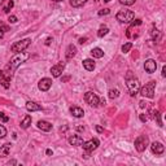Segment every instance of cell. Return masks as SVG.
<instances>
[{
    "instance_id": "6da1fadb",
    "label": "cell",
    "mask_w": 166,
    "mask_h": 166,
    "mask_svg": "<svg viewBox=\"0 0 166 166\" xmlns=\"http://www.w3.org/2000/svg\"><path fill=\"white\" fill-rule=\"evenodd\" d=\"M30 57V55L27 52H18V53H16L13 57L11 58V61H9V64L7 65V67H5V71H7V74H8V77H11L12 78V74H13V71H15L16 69H17L18 66H20L22 62H25L27 60V58Z\"/></svg>"
},
{
    "instance_id": "7a4b0ae2",
    "label": "cell",
    "mask_w": 166,
    "mask_h": 166,
    "mask_svg": "<svg viewBox=\"0 0 166 166\" xmlns=\"http://www.w3.org/2000/svg\"><path fill=\"white\" fill-rule=\"evenodd\" d=\"M126 85H127V88H128V91H130V95H131V96H136L138 93H139V90H140L139 79L132 75V71H127V75H126Z\"/></svg>"
},
{
    "instance_id": "3957f363",
    "label": "cell",
    "mask_w": 166,
    "mask_h": 166,
    "mask_svg": "<svg viewBox=\"0 0 166 166\" xmlns=\"http://www.w3.org/2000/svg\"><path fill=\"white\" fill-rule=\"evenodd\" d=\"M134 17H135L134 12L130 11V9H123V11H120L117 13V20L122 23H130L134 20Z\"/></svg>"
},
{
    "instance_id": "277c9868",
    "label": "cell",
    "mask_w": 166,
    "mask_h": 166,
    "mask_svg": "<svg viewBox=\"0 0 166 166\" xmlns=\"http://www.w3.org/2000/svg\"><path fill=\"white\" fill-rule=\"evenodd\" d=\"M155 87H156V82L155 81H151L148 82L144 87L140 88V95L144 97H149V99H152V97L155 96Z\"/></svg>"
},
{
    "instance_id": "5b68a950",
    "label": "cell",
    "mask_w": 166,
    "mask_h": 166,
    "mask_svg": "<svg viewBox=\"0 0 166 166\" xmlns=\"http://www.w3.org/2000/svg\"><path fill=\"white\" fill-rule=\"evenodd\" d=\"M31 44V39L30 38H26V39H22V40H18L16 42L15 44H12L11 46V51L12 52H22V51H25L27 48V47Z\"/></svg>"
},
{
    "instance_id": "8992f818",
    "label": "cell",
    "mask_w": 166,
    "mask_h": 166,
    "mask_svg": "<svg viewBox=\"0 0 166 166\" xmlns=\"http://www.w3.org/2000/svg\"><path fill=\"white\" fill-rule=\"evenodd\" d=\"M148 143H149L148 136L140 135V136H138L136 139H135V149H136L138 152H144L147 149V147H148Z\"/></svg>"
},
{
    "instance_id": "52a82bcc",
    "label": "cell",
    "mask_w": 166,
    "mask_h": 166,
    "mask_svg": "<svg viewBox=\"0 0 166 166\" xmlns=\"http://www.w3.org/2000/svg\"><path fill=\"white\" fill-rule=\"evenodd\" d=\"M85 100L90 106H93V108H96L100 105V99L97 96L96 93H93L92 91H88V92L85 93Z\"/></svg>"
},
{
    "instance_id": "ba28073f",
    "label": "cell",
    "mask_w": 166,
    "mask_h": 166,
    "mask_svg": "<svg viewBox=\"0 0 166 166\" xmlns=\"http://www.w3.org/2000/svg\"><path fill=\"white\" fill-rule=\"evenodd\" d=\"M99 144H100L99 139L95 138V139H91V140H88V142H85V143L82 144V147H83V149L87 152H93L97 147H99Z\"/></svg>"
},
{
    "instance_id": "9c48e42d",
    "label": "cell",
    "mask_w": 166,
    "mask_h": 166,
    "mask_svg": "<svg viewBox=\"0 0 166 166\" xmlns=\"http://www.w3.org/2000/svg\"><path fill=\"white\" fill-rule=\"evenodd\" d=\"M64 69H65V62H58V64L53 65V66L51 67V74H52V77H55V78H58V77L62 74Z\"/></svg>"
},
{
    "instance_id": "30bf717a",
    "label": "cell",
    "mask_w": 166,
    "mask_h": 166,
    "mask_svg": "<svg viewBox=\"0 0 166 166\" xmlns=\"http://www.w3.org/2000/svg\"><path fill=\"white\" fill-rule=\"evenodd\" d=\"M51 87H52V79L51 78H42L38 83V88L40 91H43V92L48 91Z\"/></svg>"
},
{
    "instance_id": "8fae6325",
    "label": "cell",
    "mask_w": 166,
    "mask_h": 166,
    "mask_svg": "<svg viewBox=\"0 0 166 166\" xmlns=\"http://www.w3.org/2000/svg\"><path fill=\"white\" fill-rule=\"evenodd\" d=\"M156 69H157V62H156L155 60H152V58H148V60L144 62V70H145L148 74L155 73Z\"/></svg>"
},
{
    "instance_id": "7c38bea8",
    "label": "cell",
    "mask_w": 166,
    "mask_h": 166,
    "mask_svg": "<svg viewBox=\"0 0 166 166\" xmlns=\"http://www.w3.org/2000/svg\"><path fill=\"white\" fill-rule=\"evenodd\" d=\"M151 149L155 155H162L165 152V147H163L162 143H158V142H155V143L151 144Z\"/></svg>"
},
{
    "instance_id": "4fadbf2b",
    "label": "cell",
    "mask_w": 166,
    "mask_h": 166,
    "mask_svg": "<svg viewBox=\"0 0 166 166\" xmlns=\"http://www.w3.org/2000/svg\"><path fill=\"white\" fill-rule=\"evenodd\" d=\"M83 143H85V142H83V138L79 136V135H73V136L69 138V144L70 145L79 147V145H82Z\"/></svg>"
},
{
    "instance_id": "5bb4252c",
    "label": "cell",
    "mask_w": 166,
    "mask_h": 166,
    "mask_svg": "<svg viewBox=\"0 0 166 166\" xmlns=\"http://www.w3.org/2000/svg\"><path fill=\"white\" fill-rule=\"evenodd\" d=\"M83 67H85L87 71H93V69L96 67V64H95V61H93L92 58H86V60H83Z\"/></svg>"
},
{
    "instance_id": "9a60e30c",
    "label": "cell",
    "mask_w": 166,
    "mask_h": 166,
    "mask_svg": "<svg viewBox=\"0 0 166 166\" xmlns=\"http://www.w3.org/2000/svg\"><path fill=\"white\" fill-rule=\"evenodd\" d=\"M70 113L75 118H82L85 116V110L82 108H79V106H70Z\"/></svg>"
},
{
    "instance_id": "2e32d148",
    "label": "cell",
    "mask_w": 166,
    "mask_h": 166,
    "mask_svg": "<svg viewBox=\"0 0 166 166\" xmlns=\"http://www.w3.org/2000/svg\"><path fill=\"white\" fill-rule=\"evenodd\" d=\"M0 83L3 85L4 88H9L11 86V77H5V73L0 70Z\"/></svg>"
},
{
    "instance_id": "e0dca14e",
    "label": "cell",
    "mask_w": 166,
    "mask_h": 166,
    "mask_svg": "<svg viewBox=\"0 0 166 166\" xmlns=\"http://www.w3.org/2000/svg\"><path fill=\"white\" fill-rule=\"evenodd\" d=\"M75 53H77L75 46H74V44H69V46H67V48H66V53H65L66 58H67V60H71V58L75 56Z\"/></svg>"
},
{
    "instance_id": "ac0fdd59",
    "label": "cell",
    "mask_w": 166,
    "mask_h": 166,
    "mask_svg": "<svg viewBox=\"0 0 166 166\" xmlns=\"http://www.w3.org/2000/svg\"><path fill=\"white\" fill-rule=\"evenodd\" d=\"M38 128L42 130V131H51L52 130V123L47 122V121H39L38 122Z\"/></svg>"
},
{
    "instance_id": "d6986e66",
    "label": "cell",
    "mask_w": 166,
    "mask_h": 166,
    "mask_svg": "<svg viewBox=\"0 0 166 166\" xmlns=\"http://www.w3.org/2000/svg\"><path fill=\"white\" fill-rule=\"evenodd\" d=\"M26 109L29 112H38V110H42V105L36 104V103H34V101H27Z\"/></svg>"
},
{
    "instance_id": "ffe728a7",
    "label": "cell",
    "mask_w": 166,
    "mask_h": 166,
    "mask_svg": "<svg viewBox=\"0 0 166 166\" xmlns=\"http://www.w3.org/2000/svg\"><path fill=\"white\" fill-rule=\"evenodd\" d=\"M9 151H11V144L9 143L1 145L0 147V157H7L9 155Z\"/></svg>"
},
{
    "instance_id": "44dd1931",
    "label": "cell",
    "mask_w": 166,
    "mask_h": 166,
    "mask_svg": "<svg viewBox=\"0 0 166 166\" xmlns=\"http://www.w3.org/2000/svg\"><path fill=\"white\" fill-rule=\"evenodd\" d=\"M91 55L95 58H101L103 56H104V51H103L101 48H93V50L91 51Z\"/></svg>"
},
{
    "instance_id": "7402d4cb",
    "label": "cell",
    "mask_w": 166,
    "mask_h": 166,
    "mask_svg": "<svg viewBox=\"0 0 166 166\" xmlns=\"http://www.w3.org/2000/svg\"><path fill=\"white\" fill-rule=\"evenodd\" d=\"M31 121H32L31 120V116H29V114H27V116L23 118L22 122H21V128H27L30 125H31Z\"/></svg>"
},
{
    "instance_id": "603a6c76",
    "label": "cell",
    "mask_w": 166,
    "mask_h": 166,
    "mask_svg": "<svg viewBox=\"0 0 166 166\" xmlns=\"http://www.w3.org/2000/svg\"><path fill=\"white\" fill-rule=\"evenodd\" d=\"M87 0H70V5L74 7V8H78V7H82L86 3Z\"/></svg>"
},
{
    "instance_id": "cb8c5ba5",
    "label": "cell",
    "mask_w": 166,
    "mask_h": 166,
    "mask_svg": "<svg viewBox=\"0 0 166 166\" xmlns=\"http://www.w3.org/2000/svg\"><path fill=\"white\" fill-rule=\"evenodd\" d=\"M108 32H109L108 27H106V26H101L99 29V31H97V36H99V38H103V36H105Z\"/></svg>"
},
{
    "instance_id": "d4e9b609",
    "label": "cell",
    "mask_w": 166,
    "mask_h": 166,
    "mask_svg": "<svg viewBox=\"0 0 166 166\" xmlns=\"http://www.w3.org/2000/svg\"><path fill=\"white\" fill-rule=\"evenodd\" d=\"M118 96H120V91L117 90V88L109 90V99H117Z\"/></svg>"
},
{
    "instance_id": "484cf974",
    "label": "cell",
    "mask_w": 166,
    "mask_h": 166,
    "mask_svg": "<svg viewBox=\"0 0 166 166\" xmlns=\"http://www.w3.org/2000/svg\"><path fill=\"white\" fill-rule=\"evenodd\" d=\"M153 118L157 121L158 126H160V127H162L163 125H162V121H161V114H160V112H158V110H155V112H153Z\"/></svg>"
},
{
    "instance_id": "4316f807",
    "label": "cell",
    "mask_w": 166,
    "mask_h": 166,
    "mask_svg": "<svg viewBox=\"0 0 166 166\" xmlns=\"http://www.w3.org/2000/svg\"><path fill=\"white\" fill-rule=\"evenodd\" d=\"M13 7H15V1H13V0H9L8 4H7V7L3 9V12H4V13H9V12H11V9L13 8Z\"/></svg>"
},
{
    "instance_id": "83f0119b",
    "label": "cell",
    "mask_w": 166,
    "mask_h": 166,
    "mask_svg": "<svg viewBox=\"0 0 166 166\" xmlns=\"http://www.w3.org/2000/svg\"><path fill=\"white\" fill-rule=\"evenodd\" d=\"M131 48H132V43H131V42H128V43H126V44H123V46H122V52L123 53H127L128 51L131 50Z\"/></svg>"
},
{
    "instance_id": "f1b7e54d",
    "label": "cell",
    "mask_w": 166,
    "mask_h": 166,
    "mask_svg": "<svg viewBox=\"0 0 166 166\" xmlns=\"http://www.w3.org/2000/svg\"><path fill=\"white\" fill-rule=\"evenodd\" d=\"M5 136H7V128L3 125H0V139H3Z\"/></svg>"
},
{
    "instance_id": "f546056e",
    "label": "cell",
    "mask_w": 166,
    "mask_h": 166,
    "mask_svg": "<svg viewBox=\"0 0 166 166\" xmlns=\"http://www.w3.org/2000/svg\"><path fill=\"white\" fill-rule=\"evenodd\" d=\"M160 38H161L160 31H158V30H155V31H153V40L158 42V40H160Z\"/></svg>"
},
{
    "instance_id": "4dcf8cb0",
    "label": "cell",
    "mask_w": 166,
    "mask_h": 166,
    "mask_svg": "<svg viewBox=\"0 0 166 166\" xmlns=\"http://www.w3.org/2000/svg\"><path fill=\"white\" fill-rule=\"evenodd\" d=\"M120 3L123 5H132L135 3V0H120Z\"/></svg>"
},
{
    "instance_id": "1f68e13d",
    "label": "cell",
    "mask_w": 166,
    "mask_h": 166,
    "mask_svg": "<svg viewBox=\"0 0 166 166\" xmlns=\"http://www.w3.org/2000/svg\"><path fill=\"white\" fill-rule=\"evenodd\" d=\"M109 13H110V9L105 8V9H101V11L99 12V16H106V15H109Z\"/></svg>"
},
{
    "instance_id": "d6a6232c",
    "label": "cell",
    "mask_w": 166,
    "mask_h": 166,
    "mask_svg": "<svg viewBox=\"0 0 166 166\" xmlns=\"http://www.w3.org/2000/svg\"><path fill=\"white\" fill-rule=\"evenodd\" d=\"M8 21H9V23H16L18 20H17V17H16V16H13V15H12V16H9Z\"/></svg>"
},
{
    "instance_id": "836d02e7",
    "label": "cell",
    "mask_w": 166,
    "mask_h": 166,
    "mask_svg": "<svg viewBox=\"0 0 166 166\" xmlns=\"http://www.w3.org/2000/svg\"><path fill=\"white\" fill-rule=\"evenodd\" d=\"M0 118H1V121H3V122H8V121H9V118L4 113H0Z\"/></svg>"
},
{
    "instance_id": "e575fe53",
    "label": "cell",
    "mask_w": 166,
    "mask_h": 166,
    "mask_svg": "<svg viewBox=\"0 0 166 166\" xmlns=\"http://www.w3.org/2000/svg\"><path fill=\"white\" fill-rule=\"evenodd\" d=\"M96 131H97V132H100V134H101V132H104V128H103L101 126H96Z\"/></svg>"
},
{
    "instance_id": "d590c367",
    "label": "cell",
    "mask_w": 166,
    "mask_h": 166,
    "mask_svg": "<svg viewBox=\"0 0 166 166\" xmlns=\"http://www.w3.org/2000/svg\"><path fill=\"white\" fill-rule=\"evenodd\" d=\"M140 121H142V122H145V121H147V117L144 116V114H140Z\"/></svg>"
},
{
    "instance_id": "8d00e7d4",
    "label": "cell",
    "mask_w": 166,
    "mask_h": 166,
    "mask_svg": "<svg viewBox=\"0 0 166 166\" xmlns=\"http://www.w3.org/2000/svg\"><path fill=\"white\" fill-rule=\"evenodd\" d=\"M86 42H87V38H81V39H79V43H81V44L86 43Z\"/></svg>"
},
{
    "instance_id": "74e56055",
    "label": "cell",
    "mask_w": 166,
    "mask_h": 166,
    "mask_svg": "<svg viewBox=\"0 0 166 166\" xmlns=\"http://www.w3.org/2000/svg\"><path fill=\"white\" fill-rule=\"evenodd\" d=\"M52 40H53L52 38H48V39H47V40H46V46H50V44H51V42H52Z\"/></svg>"
},
{
    "instance_id": "f35d334b",
    "label": "cell",
    "mask_w": 166,
    "mask_h": 166,
    "mask_svg": "<svg viewBox=\"0 0 166 166\" xmlns=\"http://www.w3.org/2000/svg\"><path fill=\"white\" fill-rule=\"evenodd\" d=\"M162 77L163 78L166 77V66H162Z\"/></svg>"
},
{
    "instance_id": "ab89813d",
    "label": "cell",
    "mask_w": 166,
    "mask_h": 166,
    "mask_svg": "<svg viewBox=\"0 0 166 166\" xmlns=\"http://www.w3.org/2000/svg\"><path fill=\"white\" fill-rule=\"evenodd\" d=\"M3 36H4V29L0 27V38H3Z\"/></svg>"
},
{
    "instance_id": "60d3db41",
    "label": "cell",
    "mask_w": 166,
    "mask_h": 166,
    "mask_svg": "<svg viewBox=\"0 0 166 166\" xmlns=\"http://www.w3.org/2000/svg\"><path fill=\"white\" fill-rule=\"evenodd\" d=\"M46 153H47V156H52V153H53V152L51 151V149H47V151H46Z\"/></svg>"
},
{
    "instance_id": "b9f144b4",
    "label": "cell",
    "mask_w": 166,
    "mask_h": 166,
    "mask_svg": "<svg viewBox=\"0 0 166 166\" xmlns=\"http://www.w3.org/2000/svg\"><path fill=\"white\" fill-rule=\"evenodd\" d=\"M16 163H17V162H16L15 160H12V161H9V162H8V165H16Z\"/></svg>"
},
{
    "instance_id": "7bdbcfd3",
    "label": "cell",
    "mask_w": 166,
    "mask_h": 166,
    "mask_svg": "<svg viewBox=\"0 0 166 166\" xmlns=\"http://www.w3.org/2000/svg\"><path fill=\"white\" fill-rule=\"evenodd\" d=\"M139 104H140V106H142V108H144V106H145V103H144V101H140Z\"/></svg>"
},
{
    "instance_id": "ee69618b",
    "label": "cell",
    "mask_w": 166,
    "mask_h": 166,
    "mask_svg": "<svg viewBox=\"0 0 166 166\" xmlns=\"http://www.w3.org/2000/svg\"><path fill=\"white\" fill-rule=\"evenodd\" d=\"M79 130V131H83V130H85V127H83V126H78V127H77Z\"/></svg>"
},
{
    "instance_id": "f6af8a7d",
    "label": "cell",
    "mask_w": 166,
    "mask_h": 166,
    "mask_svg": "<svg viewBox=\"0 0 166 166\" xmlns=\"http://www.w3.org/2000/svg\"><path fill=\"white\" fill-rule=\"evenodd\" d=\"M69 77H65V78H62V81H64V82H66V81H69Z\"/></svg>"
},
{
    "instance_id": "bcb514c9",
    "label": "cell",
    "mask_w": 166,
    "mask_h": 166,
    "mask_svg": "<svg viewBox=\"0 0 166 166\" xmlns=\"http://www.w3.org/2000/svg\"><path fill=\"white\" fill-rule=\"evenodd\" d=\"M5 1H7V0H0V5H3V4L5 3Z\"/></svg>"
},
{
    "instance_id": "7dc6e473",
    "label": "cell",
    "mask_w": 166,
    "mask_h": 166,
    "mask_svg": "<svg viewBox=\"0 0 166 166\" xmlns=\"http://www.w3.org/2000/svg\"><path fill=\"white\" fill-rule=\"evenodd\" d=\"M52 1H56V3H58V1H64V0H52Z\"/></svg>"
},
{
    "instance_id": "c3c4849f",
    "label": "cell",
    "mask_w": 166,
    "mask_h": 166,
    "mask_svg": "<svg viewBox=\"0 0 166 166\" xmlns=\"http://www.w3.org/2000/svg\"><path fill=\"white\" fill-rule=\"evenodd\" d=\"M109 1H110V0H104V3H109Z\"/></svg>"
}]
</instances>
